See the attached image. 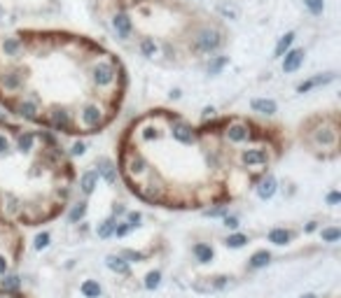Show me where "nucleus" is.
I'll return each mask as SVG.
<instances>
[{"label":"nucleus","instance_id":"obj_1","mask_svg":"<svg viewBox=\"0 0 341 298\" xmlns=\"http://www.w3.org/2000/svg\"><path fill=\"white\" fill-rule=\"evenodd\" d=\"M217 44H220V33L213 30V28H206V30H201L197 37V47L201 52H213L217 49Z\"/></svg>","mask_w":341,"mask_h":298},{"label":"nucleus","instance_id":"obj_2","mask_svg":"<svg viewBox=\"0 0 341 298\" xmlns=\"http://www.w3.org/2000/svg\"><path fill=\"white\" fill-rule=\"evenodd\" d=\"M94 79H96V84H101V87L110 84V82L115 79V70H112V65H110V63H99V65L94 68Z\"/></svg>","mask_w":341,"mask_h":298},{"label":"nucleus","instance_id":"obj_3","mask_svg":"<svg viewBox=\"0 0 341 298\" xmlns=\"http://www.w3.org/2000/svg\"><path fill=\"white\" fill-rule=\"evenodd\" d=\"M302 63H304V49H292V52H287L285 59H283V70L295 72Z\"/></svg>","mask_w":341,"mask_h":298},{"label":"nucleus","instance_id":"obj_4","mask_svg":"<svg viewBox=\"0 0 341 298\" xmlns=\"http://www.w3.org/2000/svg\"><path fill=\"white\" fill-rule=\"evenodd\" d=\"M267 151H262V149H248V151H243L241 161L245 166H262V163H267Z\"/></svg>","mask_w":341,"mask_h":298},{"label":"nucleus","instance_id":"obj_5","mask_svg":"<svg viewBox=\"0 0 341 298\" xmlns=\"http://www.w3.org/2000/svg\"><path fill=\"white\" fill-rule=\"evenodd\" d=\"M173 138L178 142H185V145H189V142L194 140V131H192V126H187V123H173Z\"/></svg>","mask_w":341,"mask_h":298},{"label":"nucleus","instance_id":"obj_6","mask_svg":"<svg viewBox=\"0 0 341 298\" xmlns=\"http://www.w3.org/2000/svg\"><path fill=\"white\" fill-rule=\"evenodd\" d=\"M82 123L84 126H89V128H94V126H99L101 123V110L96 105H87L84 107V112H82Z\"/></svg>","mask_w":341,"mask_h":298},{"label":"nucleus","instance_id":"obj_7","mask_svg":"<svg viewBox=\"0 0 341 298\" xmlns=\"http://www.w3.org/2000/svg\"><path fill=\"white\" fill-rule=\"evenodd\" d=\"M273 193H276V179L269 175V177H264V179L260 182V186H257V196H260L262 201H269Z\"/></svg>","mask_w":341,"mask_h":298},{"label":"nucleus","instance_id":"obj_8","mask_svg":"<svg viewBox=\"0 0 341 298\" xmlns=\"http://www.w3.org/2000/svg\"><path fill=\"white\" fill-rule=\"evenodd\" d=\"M227 138H229L232 142H245L248 138H250V133H248L245 126H241V123H234V126L227 128Z\"/></svg>","mask_w":341,"mask_h":298},{"label":"nucleus","instance_id":"obj_9","mask_svg":"<svg viewBox=\"0 0 341 298\" xmlns=\"http://www.w3.org/2000/svg\"><path fill=\"white\" fill-rule=\"evenodd\" d=\"M80 291H82V296L84 298H99L101 294H103V289H101V284L96 280H84L82 282V287H80Z\"/></svg>","mask_w":341,"mask_h":298},{"label":"nucleus","instance_id":"obj_10","mask_svg":"<svg viewBox=\"0 0 341 298\" xmlns=\"http://www.w3.org/2000/svg\"><path fill=\"white\" fill-rule=\"evenodd\" d=\"M250 107L255 110V112L260 114H273L276 112V103L273 100H269V98H257V100H252Z\"/></svg>","mask_w":341,"mask_h":298},{"label":"nucleus","instance_id":"obj_11","mask_svg":"<svg viewBox=\"0 0 341 298\" xmlns=\"http://www.w3.org/2000/svg\"><path fill=\"white\" fill-rule=\"evenodd\" d=\"M105 263H108V268H110V270L119 272V275H129V263H126L124 259H122V256L110 254L108 259H105Z\"/></svg>","mask_w":341,"mask_h":298},{"label":"nucleus","instance_id":"obj_12","mask_svg":"<svg viewBox=\"0 0 341 298\" xmlns=\"http://www.w3.org/2000/svg\"><path fill=\"white\" fill-rule=\"evenodd\" d=\"M194 256L199 263H210L213 261V247L199 242V245H194Z\"/></svg>","mask_w":341,"mask_h":298},{"label":"nucleus","instance_id":"obj_13","mask_svg":"<svg viewBox=\"0 0 341 298\" xmlns=\"http://www.w3.org/2000/svg\"><path fill=\"white\" fill-rule=\"evenodd\" d=\"M99 173L105 177V182H108V184H115L117 173H115V168H112V163H110L108 158H101V161H99Z\"/></svg>","mask_w":341,"mask_h":298},{"label":"nucleus","instance_id":"obj_14","mask_svg":"<svg viewBox=\"0 0 341 298\" xmlns=\"http://www.w3.org/2000/svg\"><path fill=\"white\" fill-rule=\"evenodd\" d=\"M112 24H115V30L119 33V35L129 37V33H131V19L126 17V14H117Z\"/></svg>","mask_w":341,"mask_h":298},{"label":"nucleus","instance_id":"obj_15","mask_svg":"<svg viewBox=\"0 0 341 298\" xmlns=\"http://www.w3.org/2000/svg\"><path fill=\"white\" fill-rule=\"evenodd\" d=\"M269 242H273V245H287L290 242V231H285V228H271Z\"/></svg>","mask_w":341,"mask_h":298},{"label":"nucleus","instance_id":"obj_16","mask_svg":"<svg viewBox=\"0 0 341 298\" xmlns=\"http://www.w3.org/2000/svg\"><path fill=\"white\" fill-rule=\"evenodd\" d=\"M271 261V254L267 252V249H262V252H255L250 259V268H264L267 263Z\"/></svg>","mask_w":341,"mask_h":298},{"label":"nucleus","instance_id":"obj_17","mask_svg":"<svg viewBox=\"0 0 341 298\" xmlns=\"http://www.w3.org/2000/svg\"><path fill=\"white\" fill-rule=\"evenodd\" d=\"M96 182H99V175H96V173H84V175H82V191L91 193L96 189Z\"/></svg>","mask_w":341,"mask_h":298},{"label":"nucleus","instance_id":"obj_18","mask_svg":"<svg viewBox=\"0 0 341 298\" xmlns=\"http://www.w3.org/2000/svg\"><path fill=\"white\" fill-rule=\"evenodd\" d=\"M325 82H332V75H327V77H315V79H308V82H302V84L297 87V91H299V93H306L308 89L318 87V84H325Z\"/></svg>","mask_w":341,"mask_h":298},{"label":"nucleus","instance_id":"obj_19","mask_svg":"<svg viewBox=\"0 0 341 298\" xmlns=\"http://www.w3.org/2000/svg\"><path fill=\"white\" fill-rule=\"evenodd\" d=\"M295 42V33H285V35L280 37V42H278V47H276V56H283V54L287 52V49H290V44Z\"/></svg>","mask_w":341,"mask_h":298},{"label":"nucleus","instance_id":"obj_20","mask_svg":"<svg viewBox=\"0 0 341 298\" xmlns=\"http://www.w3.org/2000/svg\"><path fill=\"white\" fill-rule=\"evenodd\" d=\"M162 284V272L159 270H152V272H147V277H145V289H157Z\"/></svg>","mask_w":341,"mask_h":298},{"label":"nucleus","instance_id":"obj_21","mask_svg":"<svg viewBox=\"0 0 341 298\" xmlns=\"http://www.w3.org/2000/svg\"><path fill=\"white\" fill-rule=\"evenodd\" d=\"M0 287L5 291H17L21 287V280H19L17 275H5V280L0 282Z\"/></svg>","mask_w":341,"mask_h":298},{"label":"nucleus","instance_id":"obj_22","mask_svg":"<svg viewBox=\"0 0 341 298\" xmlns=\"http://www.w3.org/2000/svg\"><path fill=\"white\" fill-rule=\"evenodd\" d=\"M19 114H24L26 119H35V117H37V107H35V103H31V100H26V103H21V105H19Z\"/></svg>","mask_w":341,"mask_h":298},{"label":"nucleus","instance_id":"obj_23","mask_svg":"<svg viewBox=\"0 0 341 298\" xmlns=\"http://www.w3.org/2000/svg\"><path fill=\"white\" fill-rule=\"evenodd\" d=\"M145 168H147V163H145L143 156H134V158H131V166H129V170H131L134 175H143Z\"/></svg>","mask_w":341,"mask_h":298},{"label":"nucleus","instance_id":"obj_24","mask_svg":"<svg viewBox=\"0 0 341 298\" xmlns=\"http://www.w3.org/2000/svg\"><path fill=\"white\" fill-rule=\"evenodd\" d=\"M248 242V236H243V233H234V236L227 238V247H232V249H239Z\"/></svg>","mask_w":341,"mask_h":298},{"label":"nucleus","instance_id":"obj_25","mask_svg":"<svg viewBox=\"0 0 341 298\" xmlns=\"http://www.w3.org/2000/svg\"><path fill=\"white\" fill-rule=\"evenodd\" d=\"M33 140H35L33 133H21V135H19V149H21V151H31Z\"/></svg>","mask_w":341,"mask_h":298},{"label":"nucleus","instance_id":"obj_26","mask_svg":"<svg viewBox=\"0 0 341 298\" xmlns=\"http://www.w3.org/2000/svg\"><path fill=\"white\" fill-rule=\"evenodd\" d=\"M54 126L56 128H68V112L66 110H56L54 112Z\"/></svg>","mask_w":341,"mask_h":298},{"label":"nucleus","instance_id":"obj_27","mask_svg":"<svg viewBox=\"0 0 341 298\" xmlns=\"http://www.w3.org/2000/svg\"><path fill=\"white\" fill-rule=\"evenodd\" d=\"M112 231H115V219L103 221V224L99 226V238H110L112 236Z\"/></svg>","mask_w":341,"mask_h":298},{"label":"nucleus","instance_id":"obj_28","mask_svg":"<svg viewBox=\"0 0 341 298\" xmlns=\"http://www.w3.org/2000/svg\"><path fill=\"white\" fill-rule=\"evenodd\" d=\"M320 236H323L325 242H337V240L341 238V231H339V228H325Z\"/></svg>","mask_w":341,"mask_h":298},{"label":"nucleus","instance_id":"obj_29","mask_svg":"<svg viewBox=\"0 0 341 298\" xmlns=\"http://www.w3.org/2000/svg\"><path fill=\"white\" fill-rule=\"evenodd\" d=\"M304 5L313 14H323V9H325V0H304Z\"/></svg>","mask_w":341,"mask_h":298},{"label":"nucleus","instance_id":"obj_30","mask_svg":"<svg viewBox=\"0 0 341 298\" xmlns=\"http://www.w3.org/2000/svg\"><path fill=\"white\" fill-rule=\"evenodd\" d=\"M2 49H5V54L14 56V54L19 52V40H12V37H9V40H5V42H2Z\"/></svg>","mask_w":341,"mask_h":298},{"label":"nucleus","instance_id":"obj_31","mask_svg":"<svg viewBox=\"0 0 341 298\" xmlns=\"http://www.w3.org/2000/svg\"><path fill=\"white\" fill-rule=\"evenodd\" d=\"M84 212H87V203H80V205H75L70 212V221H77L84 217Z\"/></svg>","mask_w":341,"mask_h":298},{"label":"nucleus","instance_id":"obj_32","mask_svg":"<svg viewBox=\"0 0 341 298\" xmlns=\"http://www.w3.org/2000/svg\"><path fill=\"white\" fill-rule=\"evenodd\" d=\"M140 49H143L145 56H154V54H157V44H154L152 40H143V44H140Z\"/></svg>","mask_w":341,"mask_h":298},{"label":"nucleus","instance_id":"obj_33","mask_svg":"<svg viewBox=\"0 0 341 298\" xmlns=\"http://www.w3.org/2000/svg\"><path fill=\"white\" fill-rule=\"evenodd\" d=\"M2 84H5V89H17L19 87V77L9 72V75H5V77H2Z\"/></svg>","mask_w":341,"mask_h":298},{"label":"nucleus","instance_id":"obj_34","mask_svg":"<svg viewBox=\"0 0 341 298\" xmlns=\"http://www.w3.org/2000/svg\"><path fill=\"white\" fill-rule=\"evenodd\" d=\"M225 63H227L225 56H220V59H215V61L210 63V65H208V72H210V75H215V72H220V68H222Z\"/></svg>","mask_w":341,"mask_h":298},{"label":"nucleus","instance_id":"obj_35","mask_svg":"<svg viewBox=\"0 0 341 298\" xmlns=\"http://www.w3.org/2000/svg\"><path fill=\"white\" fill-rule=\"evenodd\" d=\"M47 245H49V233H40L35 238V249H45Z\"/></svg>","mask_w":341,"mask_h":298},{"label":"nucleus","instance_id":"obj_36","mask_svg":"<svg viewBox=\"0 0 341 298\" xmlns=\"http://www.w3.org/2000/svg\"><path fill=\"white\" fill-rule=\"evenodd\" d=\"M122 259H129V261H140V259H143V254H138V252H131V249H126L124 254H122Z\"/></svg>","mask_w":341,"mask_h":298},{"label":"nucleus","instance_id":"obj_37","mask_svg":"<svg viewBox=\"0 0 341 298\" xmlns=\"http://www.w3.org/2000/svg\"><path fill=\"white\" fill-rule=\"evenodd\" d=\"M112 233H115V236H126V233H129V224H119V226H115V231H112Z\"/></svg>","mask_w":341,"mask_h":298},{"label":"nucleus","instance_id":"obj_38","mask_svg":"<svg viewBox=\"0 0 341 298\" xmlns=\"http://www.w3.org/2000/svg\"><path fill=\"white\" fill-rule=\"evenodd\" d=\"M84 142H75V145H72V154H75V156H82V154H84Z\"/></svg>","mask_w":341,"mask_h":298},{"label":"nucleus","instance_id":"obj_39","mask_svg":"<svg viewBox=\"0 0 341 298\" xmlns=\"http://www.w3.org/2000/svg\"><path fill=\"white\" fill-rule=\"evenodd\" d=\"M138 221H140V214H138V212H129V228L138 226Z\"/></svg>","mask_w":341,"mask_h":298},{"label":"nucleus","instance_id":"obj_40","mask_svg":"<svg viewBox=\"0 0 341 298\" xmlns=\"http://www.w3.org/2000/svg\"><path fill=\"white\" fill-rule=\"evenodd\" d=\"M7 149H9V140L5 135H0V154H7Z\"/></svg>","mask_w":341,"mask_h":298},{"label":"nucleus","instance_id":"obj_41","mask_svg":"<svg viewBox=\"0 0 341 298\" xmlns=\"http://www.w3.org/2000/svg\"><path fill=\"white\" fill-rule=\"evenodd\" d=\"M225 226L227 228H239V219H236V217H227V219H225Z\"/></svg>","mask_w":341,"mask_h":298},{"label":"nucleus","instance_id":"obj_42","mask_svg":"<svg viewBox=\"0 0 341 298\" xmlns=\"http://www.w3.org/2000/svg\"><path fill=\"white\" fill-rule=\"evenodd\" d=\"M0 275H7V259L0 254Z\"/></svg>","mask_w":341,"mask_h":298},{"label":"nucleus","instance_id":"obj_43","mask_svg":"<svg viewBox=\"0 0 341 298\" xmlns=\"http://www.w3.org/2000/svg\"><path fill=\"white\" fill-rule=\"evenodd\" d=\"M341 201V196H339V193H337V191H334V193H330V196H327V203H330V205H337V203H339Z\"/></svg>","mask_w":341,"mask_h":298},{"label":"nucleus","instance_id":"obj_44","mask_svg":"<svg viewBox=\"0 0 341 298\" xmlns=\"http://www.w3.org/2000/svg\"><path fill=\"white\" fill-rule=\"evenodd\" d=\"M213 112H215L213 107H206V110H204V117H213Z\"/></svg>","mask_w":341,"mask_h":298},{"label":"nucleus","instance_id":"obj_45","mask_svg":"<svg viewBox=\"0 0 341 298\" xmlns=\"http://www.w3.org/2000/svg\"><path fill=\"white\" fill-rule=\"evenodd\" d=\"M302 298H315V294H304Z\"/></svg>","mask_w":341,"mask_h":298},{"label":"nucleus","instance_id":"obj_46","mask_svg":"<svg viewBox=\"0 0 341 298\" xmlns=\"http://www.w3.org/2000/svg\"><path fill=\"white\" fill-rule=\"evenodd\" d=\"M0 17H2V9H0Z\"/></svg>","mask_w":341,"mask_h":298},{"label":"nucleus","instance_id":"obj_47","mask_svg":"<svg viewBox=\"0 0 341 298\" xmlns=\"http://www.w3.org/2000/svg\"><path fill=\"white\" fill-rule=\"evenodd\" d=\"M0 117H2V112H0Z\"/></svg>","mask_w":341,"mask_h":298}]
</instances>
